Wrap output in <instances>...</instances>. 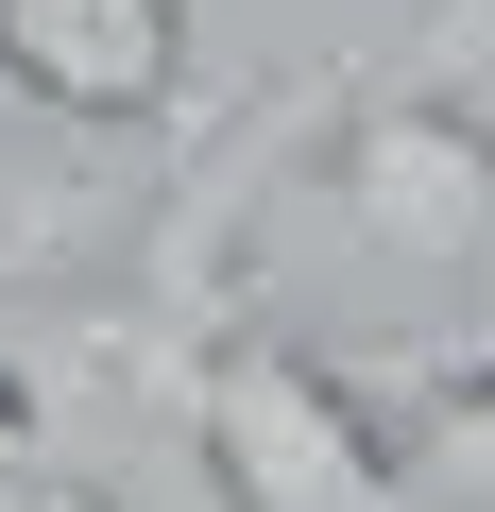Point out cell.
<instances>
[{
  "instance_id": "obj_1",
  "label": "cell",
  "mask_w": 495,
  "mask_h": 512,
  "mask_svg": "<svg viewBox=\"0 0 495 512\" xmlns=\"http://www.w3.org/2000/svg\"><path fill=\"white\" fill-rule=\"evenodd\" d=\"M325 188L359 256L495 274V0H427L376 69H325Z\"/></svg>"
},
{
  "instance_id": "obj_4",
  "label": "cell",
  "mask_w": 495,
  "mask_h": 512,
  "mask_svg": "<svg viewBox=\"0 0 495 512\" xmlns=\"http://www.w3.org/2000/svg\"><path fill=\"white\" fill-rule=\"evenodd\" d=\"M393 478H410V512H495V342H478V359H427V376H410Z\"/></svg>"
},
{
  "instance_id": "obj_2",
  "label": "cell",
  "mask_w": 495,
  "mask_h": 512,
  "mask_svg": "<svg viewBox=\"0 0 495 512\" xmlns=\"http://www.w3.org/2000/svg\"><path fill=\"white\" fill-rule=\"evenodd\" d=\"M188 461H205L222 512H410L393 427H376L308 342H274L257 308H239V325L205 342V376H188Z\"/></svg>"
},
{
  "instance_id": "obj_3",
  "label": "cell",
  "mask_w": 495,
  "mask_h": 512,
  "mask_svg": "<svg viewBox=\"0 0 495 512\" xmlns=\"http://www.w3.org/2000/svg\"><path fill=\"white\" fill-rule=\"evenodd\" d=\"M0 86H35L52 120H171L188 0H0Z\"/></svg>"
},
{
  "instance_id": "obj_5",
  "label": "cell",
  "mask_w": 495,
  "mask_h": 512,
  "mask_svg": "<svg viewBox=\"0 0 495 512\" xmlns=\"http://www.w3.org/2000/svg\"><path fill=\"white\" fill-rule=\"evenodd\" d=\"M103 205H86V171H18L0 154V274H18V256H69Z\"/></svg>"
}]
</instances>
